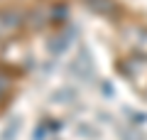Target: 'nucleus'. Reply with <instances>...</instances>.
<instances>
[{
    "mask_svg": "<svg viewBox=\"0 0 147 140\" xmlns=\"http://www.w3.org/2000/svg\"><path fill=\"white\" fill-rule=\"evenodd\" d=\"M20 12L15 10H3L0 12V32L3 30H15V27H20Z\"/></svg>",
    "mask_w": 147,
    "mask_h": 140,
    "instance_id": "obj_1",
    "label": "nucleus"
},
{
    "mask_svg": "<svg viewBox=\"0 0 147 140\" xmlns=\"http://www.w3.org/2000/svg\"><path fill=\"white\" fill-rule=\"evenodd\" d=\"M0 99H3V91H0Z\"/></svg>",
    "mask_w": 147,
    "mask_h": 140,
    "instance_id": "obj_2",
    "label": "nucleus"
}]
</instances>
